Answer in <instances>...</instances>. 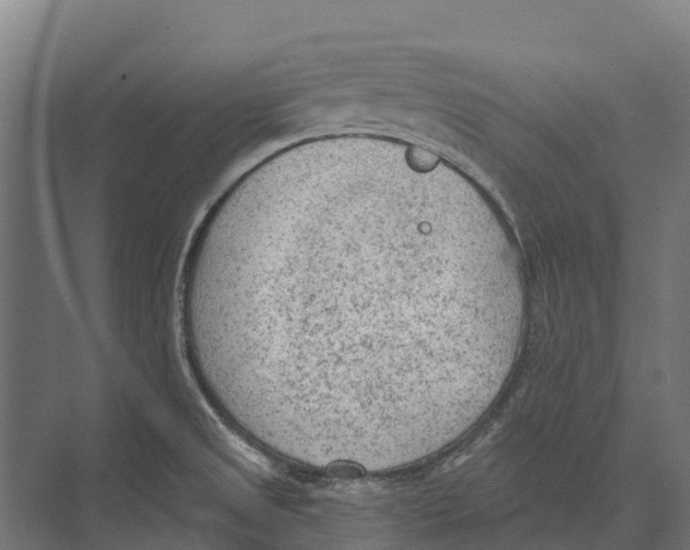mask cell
I'll return each instance as SVG.
<instances>
[{"mask_svg":"<svg viewBox=\"0 0 690 550\" xmlns=\"http://www.w3.org/2000/svg\"><path fill=\"white\" fill-rule=\"evenodd\" d=\"M209 261L258 362L293 397L441 387L519 273L440 166L366 145L251 167L217 202Z\"/></svg>","mask_w":690,"mask_h":550,"instance_id":"1","label":"cell"}]
</instances>
